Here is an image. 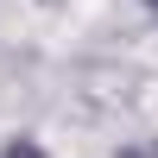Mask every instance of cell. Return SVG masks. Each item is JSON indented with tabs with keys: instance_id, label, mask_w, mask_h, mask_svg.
Here are the masks:
<instances>
[{
	"instance_id": "3957f363",
	"label": "cell",
	"mask_w": 158,
	"mask_h": 158,
	"mask_svg": "<svg viewBox=\"0 0 158 158\" xmlns=\"http://www.w3.org/2000/svg\"><path fill=\"white\" fill-rule=\"evenodd\" d=\"M152 6H158V0H152Z\"/></svg>"
},
{
	"instance_id": "7a4b0ae2",
	"label": "cell",
	"mask_w": 158,
	"mask_h": 158,
	"mask_svg": "<svg viewBox=\"0 0 158 158\" xmlns=\"http://www.w3.org/2000/svg\"><path fill=\"white\" fill-rule=\"evenodd\" d=\"M120 158H158V139H139V146H127Z\"/></svg>"
},
{
	"instance_id": "6da1fadb",
	"label": "cell",
	"mask_w": 158,
	"mask_h": 158,
	"mask_svg": "<svg viewBox=\"0 0 158 158\" xmlns=\"http://www.w3.org/2000/svg\"><path fill=\"white\" fill-rule=\"evenodd\" d=\"M0 158H44V152H38V146H32V139H13V146H6V152H0Z\"/></svg>"
}]
</instances>
